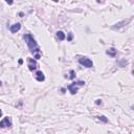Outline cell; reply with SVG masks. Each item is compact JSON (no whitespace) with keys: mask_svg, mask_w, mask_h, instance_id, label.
Listing matches in <instances>:
<instances>
[{"mask_svg":"<svg viewBox=\"0 0 134 134\" xmlns=\"http://www.w3.org/2000/svg\"><path fill=\"white\" fill-rule=\"evenodd\" d=\"M23 39H24V41L26 42V45L28 46L30 53L34 54V58L36 59V60H39V59L41 58V49H40V47H39L38 43L36 42V40H35V38L33 37V35L25 34L24 36H23Z\"/></svg>","mask_w":134,"mask_h":134,"instance_id":"1","label":"cell"},{"mask_svg":"<svg viewBox=\"0 0 134 134\" xmlns=\"http://www.w3.org/2000/svg\"><path fill=\"white\" fill-rule=\"evenodd\" d=\"M85 85V82L84 81H77V82H73L71 83L68 87V90H69V92L71 93V94H76L78 92V90H79V87H81V86H84Z\"/></svg>","mask_w":134,"mask_h":134,"instance_id":"2","label":"cell"},{"mask_svg":"<svg viewBox=\"0 0 134 134\" xmlns=\"http://www.w3.org/2000/svg\"><path fill=\"white\" fill-rule=\"evenodd\" d=\"M79 63H80L81 65H83L84 67H87V68H91L93 67V62L88 59L87 57H81L79 58Z\"/></svg>","mask_w":134,"mask_h":134,"instance_id":"3","label":"cell"},{"mask_svg":"<svg viewBox=\"0 0 134 134\" xmlns=\"http://www.w3.org/2000/svg\"><path fill=\"white\" fill-rule=\"evenodd\" d=\"M27 66H28V69L30 70V71H34L35 69H37L38 64H37V62L35 61L34 59L27 58Z\"/></svg>","mask_w":134,"mask_h":134,"instance_id":"4","label":"cell"},{"mask_svg":"<svg viewBox=\"0 0 134 134\" xmlns=\"http://www.w3.org/2000/svg\"><path fill=\"white\" fill-rule=\"evenodd\" d=\"M12 127V120L11 117H4L0 121V128H10Z\"/></svg>","mask_w":134,"mask_h":134,"instance_id":"5","label":"cell"},{"mask_svg":"<svg viewBox=\"0 0 134 134\" xmlns=\"http://www.w3.org/2000/svg\"><path fill=\"white\" fill-rule=\"evenodd\" d=\"M20 28H21L20 23H15V24L10 26V30H11V33H13V34H16L17 31H19V30H20Z\"/></svg>","mask_w":134,"mask_h":134,"instance_id":"6","label":"cell"},{"mask_svg":"<svg viewBox=\"0 0 134 134\" xmlns=\"http://www.w3.org/2000/svg\"><path fill=\"white\" fill-rule=\"evenodd\" d=\"M35 79H36L38 82H43V81L45 80L44 73H43L41 70H38V71L36 72V74H35Z\"/></svg>","mask_w":134,"mask_h":134,"instance_id":"7","label":"cell"},{"mask_svg":"<svg viewBox=\"0 0 134 134\" xmlns=\"http://www.w3.org/2000/svg\"><path fill=\"white\" fill-rule=\"evenodd\" d=\"M106 54H107L108 56H110V57H115L116 54H117V50L115 48H113V47H111V48H109V49L106 50Z\"/></svg>","mask_w":134,"mask_h":134,"instance_id":"8","label":"cell"},{"mask_svg":"<svg viewBox=\"0 0 134 134\" xmlns=\"http://www.w3.org/2000/svg\"><path fill=\"white\" fill-rule=\"evenodd\" d=\"M57 37H58V39L60 41H63L65 39V34L63 33L62 30H59V31H57Z\"/></svg>","mask_w":134,"mask_h":134,"instance_id":"9","label":"cell"},{"mask_svg":"<svg viewBox=\"0 0 134 134\" xmlns=\"http://www.w3.org/2000/svg\"><path fill=\"white\" fill-rule=\"evenodd\" d=\"M131 19H129V20H127V21H123V22H120V23H116L115 24V26H113L112 28L113 29H116V28H120V27H121L123 26V24H125V23H127V22H129Z\"/></svg>","mask_w":134,"mask_h":134,"instance_id":"10","label":"cell"},{"mask_svg":"<svg viewBox=\"0 0 134 134\" xmlns=\"http://www.w3.org/2000/svg\"><path fill=\"white\" fill-rule=\"evenodd\" d=\"M97 117V120H100L101 121H103V123H108V120L106 119L105 116H103V115H101V116H96Z\"/></svg>","mask_w":134,"mask_h":134,"instance_id":"11","label":"cell"},{"mask_svg":"<svg viewBox=\"0 0 134 134\" xmlns=\"http://www.w3.org/2000/svg\"><path fill=\"white\" fill-rule=\"evenodd\" d=\"M74 77H76V72H74V70H70V79H71V80H73L74 79Z\"/></svg>","mask_w":134,"mask_h":134,"instance_id":"12","label":"cell"},{"mask_svg":"<svg viewBox=\"0 0 134 134\" xmlns=\"http://www.w3.org/2000/svg\"><path fill=\"white\" fill-rule=\"evenodd\" d=\"M72 37H73V36H72V34L70 33V34H69V36H68V39H67V40H68V41H71V40H72Z\"/></svg>","mask_w":134,"mask_h":134,"instance_id":"13","label":"cell"},{"mask_svg":"<svg viewBox=\"0 0 134 134\" xmlns=\"http://www.w3.org/2000/svg\"><path fill=\"white\" fill-rule=\"evenodd\" d=\"M95 104L96 105H102V100H96L95 101Z\"/></svg>","mask_w":134,"mask_h":134,"instance_id":"14","label":"cell"},{"mask_svg":"<svg viewBox=\"0 0 134 134\" xmlns=\"http://www.w3.org/2000/svg\"><path fill=\"white\" fill-rule=\"evenodd\" d=\"M7 4H13V1H6Z\"/></svg>","mask_w":134,"mask_h":134,"instance_id":"15","label":"cell"},{"mask_svg":"<svg viewBox=\"0 0 134 134\" xmlns=\"http://www.w3.org/2000/svg\"><path fill=\"white\" fill-rule=\"evenodd\" d=\"M22 63H23V60H21V59H20V60H19V64H22Z\"/></svg>","mask_w":134,"mask_h":134,"instance_id":"16","label":"cell"},{"mask_svg":"<svg viewBox=\"0 0 134 134\" xmlns=\"http://www.w3.org/2000/svg\"><path fill=\"white\" fill-rule=\"evenodd\" d=\"M2 116V111H1V109H0V117Z\"/></svg>","mask_w":134,"mask_h":134,"instance_id":"17","label":"cell"},{"mask_svg":"<svg viewBox=\"0 0 134 134\" xmlns=\"http://www.w3.org/2000/svg\"><path fill=\"white\" fill-rule=\"evenodd\" d=\"M0 86H1V82H0Z\"/></svg>","mask_w":134,"mask_h":134,"instance_id":"18","label":"cell"}]
</instances>
